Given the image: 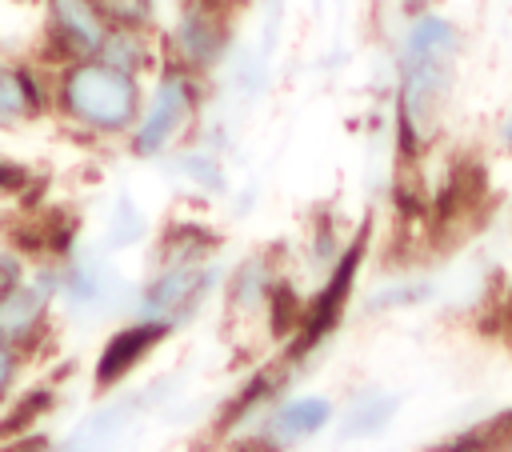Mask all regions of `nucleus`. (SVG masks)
Segmentation results:
<instances>
[{
    "label": "nucleus",
    "mask_w": 512,
    "mask_h": 452,
    "mask_svg": "<svg viewBox=\"0 0 512 452\" xmlns=\"http://www.w3.org/2000/svg\"><path fill=\"white\" fill-rule=\"evenodd\" d=\"M4 288H8V280H4V272H0V292H4Z\"/></svg>",
    "instance_id": "aec40b11"
},
{
    "label": "nucleus",
    "mask_w": 512,
    "mask_h": 452,
    "mask_svg": "<svg viewBox=\"0 0 512 452\" xmlns=\"http://www.w3.org/2000/svg\"><path fill=\"white\" fill-rule=\"evenodd\" d=\"M24 184V172L16 164H0V188H20Z\"/></svg>",
    "instance_id": "a211bd4d"
},
{
    "label": "nucleus",
    "mask_w": 512,
    "mask_h": 452,
    "mask_svg": "<svg viewBox=\"0 0 512 452\" xmlns=\"http://www.w3.org/2000/svg\"><path fill=\"white\" fill-rule=\"evenodd\" d=\"M12 372H16V348H12V340L0 332V400H4L8 388H12Z\"/></svg>",
    "instance_id": "f3484780"
},
{
    "label": "nucleus",
    "mask_w": 512,
    "mask_h": 452,
    "mask_svg": "<svg viewBox=\"0 0 512 452\" xmlns=\"http://www.w3.org/2000/svg\"><path fill=\"white\" fill-rule=\"evenodd\" d=\"M224 4H244V0H224Z\"/></svg>",
    "instance_id": "412c9836"
},
{
    "label": "nucleus",
    "mask_w": 512,
    "mask_h": 452,
    "mask_svg": "<svg viewBox=\"0 0 512 452\" xmlns=\"http://www.w3.org/2000/svg\"><path fill=\"white\" fill-rule=\"evenodd\" d=\"M44 108V88L24 68H0V124L32 120Z\"/></svg>",
    "instance_id": "9d476101"
},
{
    "label": "nucleus",
    "mask_w": 512,
    "mask_h": 452,
    "mask_svg": "<svg viewBox=\"0 0 512 452\" xmlns=\"http://www.w3.org/2000/svg\"><path fill=\"white\" fill-rule=\"evenodd\" d=\"M96 4L108 16V24H124V28L152 24V0H96Z\"/></svg>",
    "instance_id": "4468645a"
},
{
    "label": "nucleus",
    "mask_w": 512,
    "mask_h": 452,
    "mask_svg": "<svg viewBox=\"0 0 512 452\" xmlns=\"http://www.w3.org/2000/svg\"><path fill=\"white\" fill-rule=\"evenodd\" d=\"M460 52V32L444 16H420L400 52V144L416 156V144L436 128V112L452 84V60Z\"/></svg>",
    "instance_id": "f257e3e1"
},
{
    "label": "nucleus",
    "mask_w": 512,
    "mask_h": 452,
    "mask_svg": "<svg viewBox=\"0 0 512 452\" xmlns=\"http://www.w3.org/2000/svg\"><path fill=\"white\" fill-rule=\"evenodd\" d=\"M212 244H216L212 232H204L196 224H176L168 232V240H164V268H172V264H196Z\"/></svg>",
    "instance_id": "ddd939ff"
},
{
    "label": "nucleus",
    "mask_w": 512,
    "mask_h": 452,
    "mask_svg": "<svg viewBox=\"0 0 512 452\" xmlns=\"http://www.w3.org/2000/svg\"><path fill=\"white\" fill-rule=\"evenodd\" d=\"M504 140H508V144H512V120H508V128H504Z\"/></svg>",
    "instance_id": "6ab92c4d"
},
{
    "label": "nucleus",
    "mask_w": 512,
    "mask_h": 452,
    "mask_svg": "<svg viewBox=\"0 0 512 452\" xmlns=\"http://www.w3.org/2000/svg\"><path fill=\"white\" fill-rule=\"evenodd\" d=\"M56 100L68 120L92 132H128L140 120V80L104 64L100 56L64 64Z\"/></svg>",
    "instance_id": "f03ea898"
},
{
    "label": "nucleus",
    "mask_w": 512,
    "mask_h": 452,
    "mask_svg": "<svg viewBox=\"0 0 512 452\" xmlns=\"http://www.w3.org/2000/svg\"><path fill=\"white\" fill-rule=\"evenodd\" d=\"M268 300H272V328L276 332H288L296 320H304V308H300V300H296V292L288 288V284H268Z\"/></svg>",
    "instance_id": "2eb2a0df"
},
{
    "label": "nucleus",
    "mask_w": 512,
    "mask_h": 452,
    "mask_svg": "<svg viewBox=\"0 0 512 452\" xmlns=\"http://www.w3.org/2000/svg\"><path fill=\"white\" fill-rule=\"evenodd\" d=\"M228 44V20L224 0H188L180 12V24L172 32V48L180 56V68H212Z\"/></svg>",
    "instance_id": "20e7f679"
},
{
    "label": "nucleus",
    "mask_w": 512,
    "mask_h": 452,
    "mask_svg": "<svg viewBox=\"0 0 512 452\" xmlns=\"http://www.w3.org/2000/svg\"><path fill=\"white\" fill-rule=\"evenodd\" d=\"M108 28L112 24L96 0H48V36L68 64L96 56Z\"/></svg>",
    "instance_id": "39448f33"
},
{
    "label": "nucleus",
    "mask_w": 512,
    "mask_h": 452,
    "mask_svg": "<svg viewBox=\"0 0 512 452\" xmlns=\"http://www.w3.org/2000/svg\"><path fill=\"white\" fill-rule=\"evenodd\" d=\"M96 56H100L104 64H112V68H120V72H128V76H136L140 68H148L152 48H148L144 28H124V24H112Z\"/></svg>",
    "instance_id": "9b49d317"
},
{
    "label": "nucleus",
    "mask_w": 512,
    "mask_h": 452,
    "mask_svg": "<svg viewBox=\"0 0 512 452\" xmlns=\"http://www.w3.org/2000/svg\"><path fill=\"white\" fill-rule=\"evenodd\" d=\"M328 412H332V408H328V400H320V396L292 400V404L276 408V416H272V432H276V436H288V440L312 436L316 428H324Z\"/></svg>",
    "instance_id": "f8f14e48"
},
{
    "label": "nucleus",
    "mask_w": 512,
    "mask_h": 452,
    "mask_svg": "<svg viewBox=\"0 0 512 452\" xmlns=\"http://www.w3.org/2000/svg\"><path fill=\"white\" fill-rule=\"evenodd\" d=\"M44 292H48V284H40V288H32V284H8L0 292V332L12 344L28 340L40 328V320H44Z\"/></svg>",
    "instance_id": "1a4fd4ad"
},
{
    "label": "nucleus",
    "mask_w": 512,
    "mask_h": 452,
    "mask_svg": "<svg viewBox=\"0 0 512 452\" xmlns=\"http://www.w3.org/2000/svg\"><path fill=\"white\" fill-rule=\"evenodd\" d=\"M196 104H200V88H196L192 72L180 68V64L164 68L160 80H156V88H152V100L144 108V120L132 124L136 128L132 152L136 156H156L160 148H168L176 140V132L192 120Z\"/></svg>",
    "instance_id": "7ed1b4c3"
},
{
    "label": "nucleus",
    "mask_w": 512,
    "mask_h": 452,
    "mask_svg": "<svg viewBox=\"0 0 512 452\" xmlns=\"http://www.w3.org/2000/svg\"><path fill=\"white\" fill-rule=\"evenodd\" d=\"M184 168H188L196 180L212 184V188H220V184H224V176H220V168H216V160H212V156H188V160H184Z\"/></svg>",
    "instance_id": "dca6fc26"
},
{
    "label": "nucleus",
    "mask_w": 512,
    "mask_h": 452,
    "mask_svg": "<svg viewBox=\"0 0 512 452\" xmlns=\"http://www.w3.org/2000/svg\"><path fill=\"white\" fill-rule=\"evenodd\" d=\"M212 284V272H204L200 264H172L164 268V276L144 292V316L148 320H172L176 312H188L204 288Z\"/></svg>",
    "instance_id": "0eeeda50"
},
{
    "label": "nucleus",
    "mask_w": 512,
    "mask_h": 452,
    "mask_svg": "<svg viewBox=\"0 0 512 452\" xmlns=\"http://www.w3.org/2000/svg\"><path fill=\"white\" fill-rule=\"evenodd\" d=\"M168 332V324L164 320H140V324H132V328H124V332H116L112 340H108V348L100 352V364H96V384L100 388H108V384H116L160 336Z\"/></svg>",
    "instance_id": "6e6552de"
},
{
    "label": "nucleus",
    "mask_w": 512,
    "mask_h": 452,
    "mask_svg": "<svg viewBox=\"0 0 512 452\" xmlns=\"http://www.w3.org/2000/svg\"><path fill=\"white\" fill-rule=\"evenodd\" d=\"M364 240H368V232H360V236L332 260V276H328V284L320 288V296L312 300V308H308V316H304V336H300V348H296V352H308V348L340 320V308H344V300H348V292H352V280H356V268H360V256H364Z\"/></svg>",
    "instance_id": "423d86ee"
}]
</instances>
